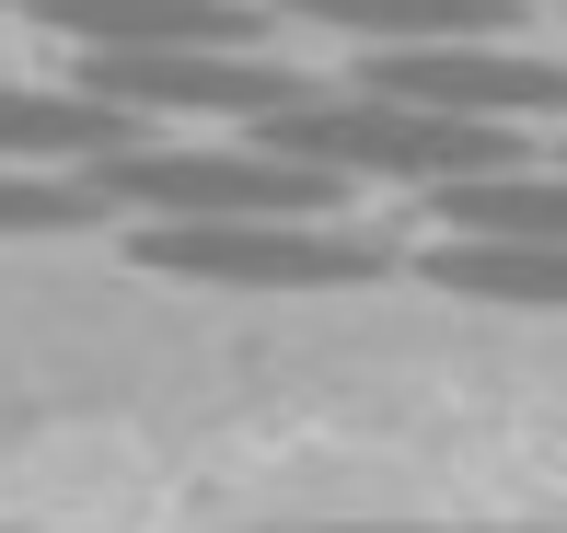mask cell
I'll use <instances>...</instances> for the list:
<instances>
[{
  "instance_id": "9c48e42d",
  "label": "cell",
  "mask_w": 567,
  "mask_h": 533,
  "mask_svg": "<svg viewBox=\"0 0 567 533\" xmlns=\"http://www.w3.org/2000/svg\"><path fill=\"white\" fill-rule=\"evenodd\" d=\"M429 221H441L452 244H567V163L533 174H452V186H429Z\"/></svg>"
},
{
  "instance_id": "ba28073f",
  "label": "cell",
  "mask_w": 567,
  "mask_h": 533,
  "mask_svg": "<svg viewBox=\"0 0 567 533\" xmlns=\"http://www.w3.org/2000/svg\"><path fill=\"white\" fill-rule=\"evenodd\" d=\"M290 23H324V35H348L359 59H382V47H463V35H509V23H533V0H278Z\"/></svg>"
},
{
  "instance_id": "3957f363",
  "label": "cell",
  "mask_w": 567,
  "mask_h": 533,
  "mask_svg": "<svg viewBox=\"0 0 567 533\" xmlns=\"http://www.w3.org/2000/svg\"><path fill=\"white\" fill-rule=\"evenodd\" d=\"M140 267L197 290H359L394 267V233L359 221H140Z\"/></svg>"
},
{
  "instance_id": "7a4b0ae2",
  "label": "cell",
  "mask_w": 567,
  "mask_h": 533,
  "mask_svg": "<svg viewBox=\"0 0 567 533\" xmlns=\"http://www.w3.org/2000/svg\"><path fill=\"white\" fill-rule=\"evenodd\" d=\"M93 186H105V209H140V221H337L348 174L290 163L267 140H140L93 163Z\"/></svg>"
},
{
  "instance_id": "8fae6325",
  "label": "cell",
  "mask_w": 567,
  "mask_h": 533,
  "mask_svg": "<svg viewBox=\"0 0 567 533\" xmlns=\"http://www.w3.org/2000/svg\"><path fill=\"white\" fill-rule=\"evenodd\" d=\"M105 186L93 174H47V163H0V233H93Z\"/></svg>"
},
{
  "instance_id": "6da1fadb",
  "label": "cell",
  "mask_w": 567,
  "mask_h": 533,
  "mask_svg": "<svg viewBox=\"0 0 567 533\" xmlns=\"http://www.w3.org/2000/svg\"><path fill=\"white\" fill-rule=\"evenodd\" d=\"M244 140L290 151V163H324V174H394V186H452V174H509L522 163V129L509 116H441V105H405L382 82H348V93H313L290 116H255Z\"/></svg>"
},
{
  "instance_id": "7c38bea8",
  "label": "cell",
  "mask_w": 567,
  "mask_h": 533,
  "mask_svg": "<svg viewBox=\"0 0 567 533\" xmlns=\"http://www.w3.org/2000/svg\"><path fill=\"white\" fill-rule=\"evenodd\" d=\"M313 533H486V522H313Z\"/></svg>"
},
{
  "instance_id": "5b68a950",
  "label": "cell",
  "mask_w": 567,
  "mask_h": 533,
  "mask_svg": "<svg viewBox=\"0 0 567 533\" xmlns=\"http://www.w3.org/2000/svg\"><path fill=\"white\" fill-rule=\"evenodd\" d=\"M359 82L405 93V105H441V116H567V59L522 35H463V47H382L359 59Z\"/></svg>"
},
{
  "instance_id": "4fadbf2b",
  "label": "cell",
  "mask_w": 567,
  "mask_h": 533,
  "mask_svg": "<svg viewBox=\"0 0 567 533\" xmlns=\"http://www.w3.org/2000/svg\"><path fill=\"white\" fill-rule=\"evenodd\" d=\"M0 12H35V0H0Z\"/></svg>"
},
{
  "instance_id": "277c9868",
  "label": "cell",
  "mask_w": 567,
  "mask_h": 533,
  "mask_svg": "<svg viewBox=\"0 0 567 533\" xmlns=\"http://www.w3.org/2000/svg\"><path fill=\"white\" fill-rule=\"evenodd\" d=\"M82 93H105L127 116H290L324 82H301L278 47H70Z\"/></svg>"
},
{
  "instance_id": "8992f818",
  "label": "cell",
  "mask_w": 567,
  "mask_h": 533,
  "mask_svg": "<svg viewBox=\"0 0 567 533\" xmlns=\"http://www.w3.org/2000/svg\"><path fill=\"white\" fill-rule=\"evenodd\" d=\"M59 47H267L278 12L255 0H35Z\"/></svg>"
},
{
  "instance_id": "30bf717a",
  "label": "cell",
  "mask_w": 567,
  "mask_h": 533,
  "mask_svg": "<svg viewBox=\"0 0 567 533\" xmlns=\"http://www.w3.org/2000/svg\"><path fill=\"white\" fill-rule=\"evenodd\" d=\"M429 278L452 301H556L567 314V244H429Z\"/></svg>"
},
{
  "instance_id": "52a82bcc",
  "label": "cell",
  "mask_w": 567,
  "mask_h": 533,
  "mask_svg": "<svg viewBox=\"0 0 567 533\" xmlns=\"http://www.w3.org/2000/svg\"><path fill=\"white\" fill-rule=\"evenodd\" d=\"M151 116L105 105V93H47V82H0V163H47V174H93L116 151H140Z\"/></svg>"
}]
</instances>
